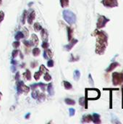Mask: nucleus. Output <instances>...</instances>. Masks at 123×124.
I'll use <instances>...</instances> for the list:
<instances>
[{
	"label": "nucleus",
	"instance_id": "obj_39",
	"mask_svg": "<svg viewBox=\"0 0 123 124\" xmlns=\"http://www.w3.org/2000/svg\"><path fill=\"white\" fill-rule=\"evenodd\" d=\"M46 86V85L43 83H38V87H40L42 91H45V87Z\"/></svg>",
	"mask_w": 123,
	"mask_h": 124
},
{
	"label": "nucleus",
	"instance_id": "obj_35",
	"mask_svg": "<svg viewBox=\"0 0 123 124\" xmlns=\"http://www.w3.org/2000/svg\"><path fill=\"white\" fill-rule=\"evenodd\" d=\"M49 43H48V41H43V43H42V45H41V46H42V48L43 49H48L49 48Z\"/></svg>",
	"mask_w": 123,
	"mask_h": 124
},
{
	"label": "nucleus",
	"instance_id": "obj_24",
	"mask_svg": "<svg viewBox=\"0 0 123 124\" xmlns=\"http://www.w3.org/2000/svg\"><path fill=\"white\" fill-rule=\"evenodd\" d=\"M32 53H33V54L34 57H38V56L40 54V53H41V50H40L39 48L36 47V48H34V49H33Z\"/></svg>",
	"mask_w": 123,
	"mask_h": 124
},
{
	"label": "nucleus",
	"instance_id": "obj_16",
	"mask_svg": "<svg viewBox=\"0 0 123 124\" xmlns=\"http://www.w3.org/2000/svg\"><path fill=\"white\" fill-rule=\"evenodd\" d=\"M31 41L33 43V44L34 45H36V46H38V36L36 35V34H34V33H33L32 35H31Z\"/></svg>",
	"mask_w": 123,
	"mask_h": 124
},
{
	"label": "nucleus",
	"instance_id": "obj_37",
	"mask_svg": "<svg viewBox=\"0 0 123 124\" xmlns=\"http://www.w3.org/2000/svg\"><path fill=\"white\" fill-rule=\"evenodd\" d=\"M47 66H48L49 68H52V67L54 66V61H53L51 59H50V60L47 62Z\"/></svg>",
	"mask_w": 123,
	"mask_h": 124
},
{
	"label": "nucleus",
	"instance_id": "obj_1",
	"mask_svg": "<svg viewBox=\"0 0 123 124\" xmlns=\"http://www.w3.org/2000/svg\"><path fill=\"white\" fill-rule=\"evenodd\" d=\"M92 36H96V38L95 52L97 54L103 55L105 53V51L108 46V34L104 31H99L98 29H96L94 31Z\"/></svg>",
	"mask_w": 123,
	"mask_h": 124
},
{
	"label": "nucleus",
	"instance_id": "obj_14",
	"mask_svg": "<svg viewBox=\"0 0 123 124\" xmlns=\"http://www.w3.org/2000/svg\"><path fill=\"white\" fill-rule=\"evenodd\" d=\"M47 92L50 96H53L54 94V87L52 83H49L47 86Z\"/></svg>",
	"mask_w": 123,
	"mask_h": 124
},
{
	"label": "nucleus",
	"instance_id": "obj_18",
	"mask_svg": "<svg viewBox=\"0 0 123 124\" xmlns=\"http://www.w3.org/2000/svg\"><path fill=\"white\" fill-rule=\"evenodd\" d=\"M73 78H74V80L76 81H78L80 79V70H75L74 71Z\"/></svg>",
	"mask_w": 123,
	"mask_h": 124
},
{
	"label": "nucleus",
	"instance_id": "obj_15",
	"mask_svg": "<svg viewBox=\"0 0 123 124\" xmlns=\"http://www.w3.org/2000/svg\"><path fill=\"white\" fill-rule=\"evenodd\" d=\"M79 105L82 107H85L87 108V100H86V97H80L79 99Z\"/></svg>",
	"mask_w": 123,
	"mask_h": 124
},
{
	"label": "nucleus",
	"instance_id": "obj_40",
	"mask_svg": "<svg viewBox=\"0 0 123 124\" xmlns=\"http://www.w3.org/2000/svg\"><path fill=\"white\" fill-rule=\"evenodd\" d=\"M4 18V13L3 11H0V24Z\"/></svg>",
	"mask_w": 123,
	"mask_h": 124
},
{
	"label": "nucleus",
	"instance_id": "obj_25",
	"mask_svg": "<svg viewBox=\"0 0 123 124\" xmlns=\"http://www.w3.org/2000/svg\"><path fill=\"white\" fill-rule=\"evenodd\" d=\"M33 28H34V30H35L36 32L41 31V30L43 28L42 26H41L38 23H34V25H33Z\"/></svg>",
	"mask_w": 123,
	"mask_h": 124
},
{
	"label": "nucleus",
	"instance_id": "obj_8",
	"mask_svg": "<svg viewBox=\"0 0 123 124\" xmlns=\"http://www.w3.org/2000/svg\"><path fill=\"white\" fill-rule=\"evenodd\" d=\"M78 42V39H72L70 41V43L68 44H67V45H65V50H67V51H70L73 47H74V46L77 44Z\"/></svg>",
	"mask_w": 123,
	"mask_h": 124
},
{
	"label": "nucleus",
	"instance_id": "obj_53",
	"mask_svg": "<svg viewBox=\"0 0 123 124\" xmlns=\"http://www.w3.org/2000/svg\"></svg>",
	"mask_w": 123,
	"mask_h": 124
},
{
	"label": "nucleus",
	"instance_id": "obj_42",
	"mask_svg": "<svg viewBox=\"0 0 123 124\" xmlns=\"http://www.w3.org/2000/svg\"><path fill=\"white\" fill-rule=\"evenodd\" d=\"M38 87V84H34L30 85V89H31L32 90L36 89Z\"/></svg>",
	"mask_w": 123,
	"mask_h": 124
},
{
	"label": "nucleus",
	"instance_id": "obj_31",
	"mask_svg": "<svg viewBox=\"0 0 123 124\" xmlns=\"http://www.w3.org/2000/svg\"><path fill=\"white\" fill-rule=\"evenodd\" d=\"M45 52H46V54H47V56H48L49 58H51V57H53V53H52V52H51V49H45Z\"/></svg>",
	"mask_w": 123,
	"mask_h": 124
},
{
	"label": "nucleus",
	"instance_id": "obj_30",
	"mask_svg": "<svg viewBox=\"0 0 123 124\" xmlns=\"http://www.w3.org/2000/svg\"><path fill=\"white\" fill-rule=\"evenodd\" d=\"M39 71L41 73V74L45 73H46V72H49V70L46 68V67H45L43 65H41L40 66V70H39Z\"/></svg>",
	"mask_w": 123,
	"mask_h": 124
},
{
	"label": "nucleus",
	"instance_id": "obj_12",
	"mask_svg": "<svg viewBox=\"0 0 123 124\" xmlns=\"http://www.w3.org/2000/svg\"><path fill=\"white\" fill-rule=\"evenodd\" d=\"M35 17H36V12H35V11L33 10L28 15V24L32 25L33 24V20L35 19Z\"/></svg>",
	"mask_w": 123,
	"mask_h": 124
},
{
	"label": "nucleus",
	"instance_id": "obj_47",
	"mask_svg": "<svg viewBox=\"0 0 123 124\" xmlns=\"http://www.w3.org/2000/svg\"><path fill=\"white\" fill-rule=\"evenodd\" d=\"M11 63H12V65H17V62L15 60H12V61H11Z\"/></svg>",
	"mask_w": 123,
	"mask_h": 124
},
{
	"label": "nucleus",
	"instance_id": "obj_23",
	"mask_svg": "<svg viewBox=\"0 0 123 124\" xmlns=\"http://www.w3.org/2000/svg\"><path fill=\"white\" fill-rule=\"evenodd\" d=\"M63 85H64V86H65V89H67V90L72 89V84H71L70 82H68V81H63Z\"/></svg>",
	"mask_w": 123,
	"mask_h": 124
},
{
	"label": "nucleus",
	"instance_id": "obj_45",
	"mask_svg": "<svg viewBox=\"0 0 123 124\" xmlns=\"http://www.w3.org/2000/svg\"><path fill=\"white\" fill-rule=\"evenodd\" d=\"M37 65H38V62H32L31 63V67L33 68H36V66H37Z\"/></svg>",
	"mask_w": 123,
	"mask_h": 124
},
{
	"label": "nucleus",
	"instance_id": "obj_43",
	"mask_svg": "<svg viewBox=\"0 0 123 124\" xmlns=\"http://www.w3.org/2000/svg\"><path fill=\"white\" fill-rule=\"evenodd\" d=\"M77 60H78V59H76V58H75L74 57H73V55L72 54H71V58L70 59V62H74V61H78Z\"/></svg>",
	"mask_w": 123,
	"mask_h": 124
},
{
	"label": "nucleus",
	"instance_id": "obj_51",
	"mask_svg": "<svg viewBox=\"0 0 123 124\" xmlns=\"http://www.w3.org/2000/svg\"><path fill=\"white\" fill-rule=\"evenodd\" d=\"M1 95H2V94H1V92H0V100H1Z\"/></svg>",
	"mask_w": 123,
	"mask_h": 124
},
{
	"label": "nucleus",
	"instance_id": "obj_17",
	"mask_svg": "<svg viewBox=\"0 0 123 124\" xmlns=\"http://www.w3.org/2000/svg\"><path fill=\"white\" fill-rule=\"evenodd\" d=\"M67 37H68V41H70L72 39V35H73V30L70 27H67Z\"/></svg>",
	"mask_w": 123,
	"mask_h": 124
},
{
	"label": "nucleus",
	"instance_id": "obj_20",
	"mask_svg": "<svg viewBox=\"0 0 123 124\" xmlns=\"http://www.w3.org/2000/svg\"><path fill=\"white\" fill-rule=\"evenodd\" d=\"M24 37H25V36H24L23 33L21 32V31H18V32L15 34V36H14L15 39L17 40V41H19V40L21 39H23Z\"/></svg>",
	"mask_w": 123,
	"mask_h": 124
},
{
	"label": "nucleus",
	"instance_id": "obj_10",
	"mask_svg": "<svg viewBox=\"0 0 123 124\" xmlns=\"http://www.w3.org/2000/svg\"><path fill=\"white\" fill-rule=\"evenodd\" d=\"M92 121L94 124H101V116H100V115L98 114V113H94L92 115Z\"/></svg>",
	"mask_w": 123,
	"mask_h": 124
},
{
	"label": "nucleus",
	"instance_id": "obj_3",
	"mask_svg": "<svg viewBox=\"0 0 123 124\" xmlns=\"http://www.w3.org/2000/svg\"><path fill=\"white\" fill-rule=\"evenodd\" d=\"M100 97V92L97 89H86V100H97Z\"/></svg>",
	"mask_w": 123,
	"mask_h": 124
},
{
	"label": "nucleus",
	"instance_id": "obj_46",
	"mask_svg": "<svg viewBox=\"0 0 123 124\" xmlns=\"http://www.w3.org/2000/svg\"><path fill=\"white\" fill-rule=\"evenodd\" d=\"M43 56L44 59H46V60L49 59V57H48V56H47V54H46V52H45V51L43 52Z\"/></svg>",
	"mask_w": 123,
	"mask_h": 124
},
{
	"label": "nucleus",
	"instance_id": "obj_19",
	"mask_svg": "<svg viewBox=\"0 0 123 124\" xmlns=\"http://www.w3.org/2000/svg\"><path fill=\"white\" fill-rule=\"evenodd\" d=\"M23 77H25L26 80L30 81V79H31V73H30L29 70H28V69L26 70V71L23 73Z\"/></svg>",
	"mask_w": 123,
	"mask_h": 124
},
{
	"label": "nucleus",
	"instance_id": "obj_48",
	"mask_svg": "<svg viewBox=\"0 0 123 124\" xmlns=\"http://www.w3.org/2000/svg\"><path fill=\"white\" fill-rule=\"evenodd\" d=\"M15 70H16V68H15V66H14V65H13V66H12V72L14 73V72Z\"/></svg>",
	"mask_w": 123,
	"mask_h": 124
},
{
	"label": "nucleus",
	"instance_id": "obj_7",
	"mask_svg": "<svg viewBox=\"0 0 123 124\" xmlns=\"http://www.w3.org/2000/svg\"><path fill=\"white\" fill-rule=\"evenodd\" d=\"M101 2L107 8H114L119 6L117 0H102Z\"/></svg>",
	"mask_w": 123,
	"mask_h": 124
},
{
	"label": "nucleus",
	"instance_id": "obj_32",
	"mask_svg": "<svg viewBox=\"0 0 123 124\" xmlns=\"http://www.w3.org/2000/svg\"><path fill=\"white\" fill-rule=\"evenodd\" d=\"M41 75H42V74H41V73L39 70L37 71V72H36L35 74H34V78H35V80H36V81L39 80V78H40V77H41Z\"/></svg>",
	"mask_w": 123,
	"mask_h": 124
},
{
	"label": "nucleus",
	"instance_id": "obj_5",
	"mask_svg": "<svg viewBox=\"0 0 123 124\" xmlns=\"http://www.w3.org/2000/svg\"><path fill=\"white\" fill-rule=\"evenodd\" d=\"M17 91L18 94H21L22 93L28 94L30 92V87L25 85L22 81H17Z\"/></svg>",
	"mask_w": 123,
	"mask_h": 124
},
{
	"label": "nucleus",
	"instance_id": "obj_4",
	"mask_svg": "<svg viewBox=\"0 0 123 124\" xmlns=\"http://www.w3.org/2000/svg\"><path fill=\"white\" fill-rule=\"evenodd\" d=\"M112 83L115 86L120 85L123 86V71L122 73L114 72L112 73Z\"/></svg>",
	"mask_w": 123,
	"mask_h": 124
},
{
	"label": "nucleus",
	"instance_id": "obj_13",
	"mask_svg": "<svg viewBox=\"0 0 123 124\" xmlns=\"http://www.w3.org/2000/svg\"><path fill=\"white\" fill-rule=\"evenodd\" d=\"M92 121L91 115H85L82 118V123H91Z\"/></svg>",
	"mask_w": 123,
	"mask_h": 124
},
{
	"label": "nucleus",
	"instance_id": "obj_52",
	"mask_svg": "<svg viewBox=\"0 0 123 124\" xmlns=\"http://www.w3.org/2000/svg\"><path fill=\"white\" fill-rule=\"evenodd\" d=\"M1 2H2V0H0V5L1 4Z\"/></svg>",
	"mask_w": 123,
	"mask_h": 124
},
{
	"label": "nucleus",
	"instance_id": "obj_11",
	"mask_svg": "<svg viewBox=\"0 0 123 124\" xmlns=\"http://www.w3.org/2000/svg\"><path fill=\"white\" fill-rule=\"evenodd\" d=\"M41 31V36L43 41H48V36H49V34H48L47 30L45 29V28H42Z\"/></svg>",
	"mask_w": 123,
	"mask_h": 124
},
{
	"label": "nucleus",
	"instance_id": "obj_38",
	"mask_svg": "<svg viewBox=\"0 0 123 124\" xmlns=\"http://www.w3.org/2000/svg\"><path fill=\"white\" fill-rule=\"evenodd\" d=\"M69 111H70V117H72V116H75V109H73V108H70Z\"/></svg>",
	"mask_w": 123,
	"mask_h": 124
},
{
	"label": "nucleus",
	"instance_id": "obj_44",
	"mask_svg": "<svg viewBox=\"0 0 123 124\" xmlns=\"http://www.w3.org/2000/svg\"><path fill=\"white\" fill-rule=\"evenodd\" d=\"M19 78H20V73L17 72L16 73V75H15V80H16V81H19Z\"/></svg>",
	"mask_w": 123,
	"mask_h": 124
},
{
	"label": "nucleus",
	"instance_id": "obj_6",
	"mask_svg": "<svg viewBox=\"0 0 123 124\" xmlns=\"http://www.w3.org/2000/svg\"><path fill=\"white\" fill-rule=\"evenodd\" d=\"M110 21V20L107 17H106L104 15H99L98 17V20H97V23H96V27L98 29H101L103 28L106 26L107 23H109Z\"/></svg>",
	"mask_w": 123,
	"mask_h": 124
},
{
	"label": "nucleus",
	"instance_id": "obj_27",
	"mask_svg": "<svg viewBox=\"0 0 123 124\" xmlns=\"http://www.w3.org/2000/svg\"><path fill=\"white\" fill-rule=\"evenodd\" d=\"M23 44L27 47H31V46H33L34 45L33 43L31 41V40L30 41H26V40H25V41H23Z\"/></svg>",
	"mask_w": 123,
	"mask_h": 124
},
{
	"label": "nucleus",
	"instance_id": "obj_22",
	"mask_svg": "<svg viewBox=\"0 0 123 124\" xmlns=\"http://www.w3.org/2000/svg\"><path fill=\"white\" fill-rule=\"evenodd\" d=\"M65 102L68 105H75V101L74 100H72L70 98H66L65 100Z\"/></svg>",
	"mask_w": 123,
	"mask_h": 124
},
{
	"label": "nucleus",
	"instance_id": "obj_21",
	"mask_svg": "<svg viewBox=\"0 0 123 124\" xmlns=\"http://www.w3.org/2000/svg\"><path fill=\"white\" fill-rule=\"evenodd\" d=\"M70 1L69 0H60V4L62 8H66L69 6Z\"/></svg>",
	"mask_w": 123,
	"mask_h": 124
},
{
	"label": "nucleus",
	"instance_id": "obj_41",
	"mask_svg": "<svg viewBox=\"0 0 123 124\" xmlns=\"http://www.w3.org/2000/svg\"><path fill=\"white\" fill-rule=\"evenodd\" d=\"M88 79H89V83H90V84H91L92 86H94V80H93L92 76H91V74H89V75H88Z\"/></svg>",
	"mask_w": 123,
	"mask_h": 124
},
{
	"label": "nucleus",
	"instance_id": "obj_34",
	"mask_svg": "<svg viewBox=\"0 0 123 124\" xmlns=\"http://www.w3.org/2000/svg\"><path fill=\"white\" fill-rule=\"evenodd\" d=\"M20 41L17 40L16 41H14V42L12 43V46H13L14 49H17V48H18V46H20Z\"/></svg>",
	"mask_w": 123,
	"mask_h": 124
},
{
	"label": "nucleus",
	"instance_id": "obj_50",
	"mask_svg": "<svg viewBox=\"0 0 123 124\" xmlns=\"http://www.w3.org/2000/svg\"><path fill=\"white\" fill-rule=\"evenodd\" d=\"M20 57H21V59H23V56H22V54L21 53V52H20Z\"/></svg>",
	"mask_w": 123,
	"mask_h": 124
},
{
	"label": "nucleus",
	"instance_id": "obj_33",
	"mask_svg": "<svg viewBox=\"0 0 123 124\" xmlns=\"http://www.w3.org/2000/svg\"><path fill=\"white\" fill-rule=\"evenodd\" d=\"M26 16H27V10H24L23 14H22V24H25V23Z\"/></svg>",
	"mask_w": 123,
	"mask_h": 124
},
{
	"label": "nucleus",
	"instance_id": "obj_36",
	"mask_svg": "<svg viewBox=\"0 0 123 124\" xmlns=\"http://www.w3.org/2000/svg\"><path fill=\"white\" fill-rule=\"evenodd\" d=\"M18 53H19V51L17 49H14V51H12V56L13 58H15L17 55H18Z\"/></svg>",
	"mask_w": 123,
	"mask_h": 124
},
{
	"label": "nucleus",
	"instance_id": "obj_9",
	"mask_svg": "<svg viewBox=\"0 0 123 124\" xmlns=\"http://www.w3.org/2000/svg\"><path fill=\"white\" fill-rule=\"evenodd\" d=\"M120 65V64L119 63V62H112L110 65H109V66L106 69V72L107 73H110V72H112V71H113L115 68H117V67H119Z\"/></svg>",
	"mask_w": 123,
	"mask_h": 124
},
{
	"label": "nucleus",
	"instance_id": "obj_29",
	"mask_svg": "<svg viewBox=\"0 0 123 124\" xmlns=\"http://www.w3.org/2000/svg\"><path fill=\"white\" fill-rule=\"evenodd\" d=\"M43 78L46 81H50L51 80V76L49 75V73L48 72L45 73L44 74V76H43Z\"/></svg>",
	"mask_w": 123,
	"mask_h": 124
},
{
	"label": "nucleus",
	"instance_id": "obj_49",
	"mask_svg": "<svg viewBox=\"0 0 123 124\" xmlns=\"http://www.w3.org/2000/svg\"><path fill=\"white\" fill-rule=\"evenodd\" d=\"M30 116V113H28V114L25 116V119H28Z\"/></svg>",
	"mask_w": 123,
	"mask_h": 124
},
{
	"label": "nucleus",
	"instance_id": "obj_2",
	"mask_svg": "<svg viewBox=\"0 0 123 124\" xmlns=\"http://www.w3.org/2000/svg\"><path fill=\"white\" fill-rule=\"evenodd\" d=\"M62 16L64 20L70 25L75 24L76 22V15L70 10L65 9L62 12Z\"/></svg>",
	"mask_w": 123,
	"mask_h": 124
},
{
	"label": "nucleus",
	"instance_id": "obj_26",
	"mask_svg": "<svg viewBox=\"0 0 123 124\" xmlns=\"http://www.w3.org/2000/svg\"><path fill=\"white\" fill-rule=\"evenodd\" d=\"M38 94H39L38 91V90L34 89V90H33V92H32V94H31V96H32V97H33L34 100H37Z\"/></svg>",
	"mask_w": 123,
	"mask_h": 124
},
{
	"label": "nucleus",
	"instance_id": "obj_28",
	"mask_svg": "<svg viewBox=\"0 0 123 124\" xmlns=\"http://www.w3.org/2000/svg\"><path fill=\"white\" fill-rule=\"evenodd\" d=\"M46 99V96H45V94H43V93H42V94H40L39 93V94H38V98H37V100L39 101V102H43V101H44V100Z\"/></svg>",
	"mask_w": 123,
	"mask_h": 124
}]
</instances>
